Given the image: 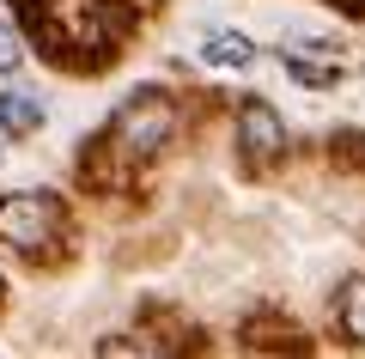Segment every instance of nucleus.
<instances>
[{"mask_svg":"<svg viewBox=\"0 0 365 359\" xmlns=\"http://www.w3.org/2000/svg\"><path fill=\"white\" fill-rule=\"evenodd\" d=\"M195 55H201V67H213V74H244V67L256 61V43H250L244 31H207Z\"/></svg>","mask_w":365,"mask_h":359,"instance_id":"4","label":"nucleus"},{"mask_svg":"<svg viewBox=\"0 0 365 359\" xmlns=\"http://www.w3.org/2000/svg\"><path fill=\"white\" fill-rule=\"evenodd\" d=\"M19 6H25V13H37V0H19Z\"/></svg>","mask_w":365,"mask_h":359,"instance_id":"8","label":"nucleus"},{"mask_svg":"<svg viewBox=\"0 0 365 359\" xmlns=\"http://www.w3.org/2000/svg\"><path fill=\"white\" fill-rule=\"evenodd\" d=\"M335 329L347 335L353 347H365V274H353L335 298Z\"/></svg>","mask_w":365,"mask_h":359,"instance_id":"5","label":"nucleus"},{"mask_svg":"<svg viewBox=\"0 0 365 359\" xmlns=\"http://www.w3.org/2000/svg\"><path fill=\"white\" fill-rule=\"evenodd\" d=\"M128 6H134V0H128ZM140 6H146V0H140Z\"/></svg>","mask_w":365,"mask_h":359,"instance_id":"9","label":"nucleus"},{"mask_svg":"<svg viewBox=\"0 0 365 359\" xmlns=\"http://www.w3.org/2000/svg\"><path fill=\"white\" fill-rule=\"evenodd\" d=\"M19 61H25V37H19L6 19H0V74H13Z\"/></svg>","mask_w":365,"mask_h":359,"instance_id":"7","label":"nucleus"},{"mask_svg":"<svg viewBox=\"0 0 365 359\" xmlns=\"http://www.w3.org/2000/svg\"><path fill=\"white\" fill-rule=\"evenodd\" d=\"M177 134H182V103L165 98V91H140V98H128L110 116L98 153L116 158L122 171H140V165H153V158H165V146L177 141Z\"/></svg>","mask_w":365,"mask_h":359,"instance_id":"1","label":"nucleus"},{"mask_svg":"<svg viewBox=\"0 0 365 359\" xmlns=\"http://www.w3.org/2000/svg\"><path fill=\"white\" fill-rule=\"evenodd\" d=\"M0 128L6 134H37L43 128V103L25 91H0Z\"/></svg>","mask_w":365,"mask_h":359,"instance_id":"6","label":"nucleus"},{"mask_svg":"<svg viewBox=\"0 0 365 359\" xmlns=\"http://www.w3.org/2000/svg\"><path fill=\"white\" fill-rule=\"evenodd\" d=\"M0 250L25 262H61L67 256V207L49 189H13L0 195Z\"/></svg>","mask_w":365,"mask_h":359,"instance_id":"2","label":"nucleus"},{"mask_svg":"<svg viewBox=\"0 0 365 359\" xmlns=\"http://www.w3.org/2000/svg\"><path fill=\"white\" fill-rule=\"evenodd\" d=\"M287 146H292V134H287V122H280L274 103L250 98L244 110H237V158H244V165H256V171L262 165H280Z\"/></svg>","mask_w":365,"mask_h":359,"instance_id":"3","label":"nucleus"}]
</instances>
